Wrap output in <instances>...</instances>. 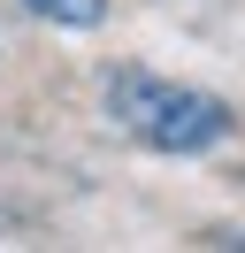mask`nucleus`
<instances>
[{
    "mask_svg": "<svg viewBox=\"0 0 245 253\" xmlns=\"http://www.w3.org/2000/svg\"><path fill=\"white\" fill-rule=\"evenodd\" d=\"M107 115L153 154H207V146L230 138V108L214 92H192V84L153 77V69H115L107 77Z\"/></svg>",
    "mask_w": 245,
    "mask_h": 253,
    "instance_id": "nucleus-1",
    "label": "nucleus"
},
{
    "mask_svg": "<svg viewBox=\"0 0 245 253\" xmlns=\"http://www.w3.org/2000/svg\"><path fill=\"white\" fill-rule=\"evenodd\" d=\"M31 16H46V23H61V31H92V23L107 16V0H23Z\"/></svg>",
    "mask_w": 245,
    "mask_h": 253,
    "instance_id": "nucleus-2",
    "label": "nucleus"
}]
</instances>
